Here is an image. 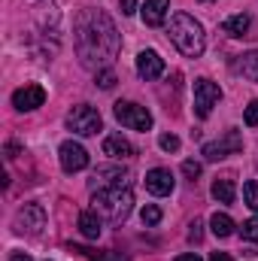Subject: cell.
Returning <instances> with one entry per match:
<instances>
[{
  "label": "cell",
  "mask_w": 258,
  "mask_h": 261,
  "mask_svg": "<svg viewBox=\"0 0 258 261\" xmlns=\"http://www.w3.org/2000/svg\"><path fill=\"white\" fill-rule=\"evenodd\" d=\"M119 31L107 12L88 9L76 18V52L85 67L97 70L100 64H110L119 55Z\"/></svg>",
  "instance_id": "1"
},
{
  "label": "cell",
  "mask_w": 258,
  "mask_h": 261,
  "mask_svg": "<svg viewBox=\"0 0 258 261\" xmlns=\"http://www.w3.org/2000/svg\"><path fill=\"white\" fill-rule=\"evenodd\" d=\"M167 34H170L173 46H176L186 58H200L203 49H207V34H203L200 21H197L194 15H189V12H176V15L170 18Z\"/></svg>",
  "instance_id": "2"
},
{
  "label": "cell",
  "mask_w": 258,
  "mask_h": 261,
  "mask_svg": "<svg viewBox=\"0 0 258 261\" xmlns=\"http://www.w3.org/2000/svg\"><path fill=\"white\" fill-rule=\"evenodd\" d=\"M94 206V213L97 216H104V219H110L113 225H119V222H125L131 216V210H134V195H131L128 186H122V189H107V192H94V200H91Z\"/></svg>",
  "instance_id": "3"
},
{
  "label": "cell",
  "mask_w": 258,
  "mask_h": 261,
  "mask_svg": "<svg viewBox=\"0 0 258 261\" xmlns=\"http://www.w3.org/2000/svg\"><path fill=\"white\" fill-rule=\"evenodd\" d=\"M67 128L73 134H79V137H91V134L100 130V113L88 103H79L67 113Z\"/></svg>",
  "instance_id": "4"
},
{
  "label": "cell",
  "mask_w": 258,
  "mask_h": 261,
  "mask_svg": "<svg viewBox=\"0 0 258 261\" xmlns=\"http://www.w3.org/2000/svg\"><path fill=\"white\" fill-rule=\"evenodd\" d=\"M113 116L131 130H149L152 128V113L140 103H131V100H119L113 107Z\"/></svg>",
  "instance_id": "5"
},
{
  "label": "cell",
  "mask_w": 258,
  "mask_h": 261,
  "mask_svg": "<svg viewBox=\"0 0 258 261\" xmlns=\"http://www.w3.org/2000/svg\"><path fill=\"white\" fill-rule=\"evenodd\" d=\"M219 97H222V88L213 79H194V116L197 119H207L213 107L219 103Z\"/></svg>",
  "instance_id": "6"
},
{
  "label": "cell",
  "mask_w": 258,
  "mask_h": 261,
  "mask_svg": "<svg viewBox=\"0 0 258 261\" xmlns=\"http://www.w3.org/2000/svg\"><path fill=\"white\" fill-rule=\"evenodd\" d=\"M240 149H243V137H240V130H228L222 140L203 143L200 155H203L207 161H222L225 155H234V152H240Z\"/></svg>",
  "instance_id": "7"
},
{
  "label": "cell",
  "mask_w": 258,
  "mask_h": 261,
  "mask_svg": "<svg viewBox=\"0 0 258 261\" xmlns=\"http://www.w3.org/2000/svg\"><path fill=\"white\" fill-rule=\"evenodd\" d=\"M46 228V210L40 203H24L15 213V231L18 234H40Z\"/></svg>",
  "instance_id": "8"
},
{
  "label": "cell",
  "mask_w": 258,
  "mask_h": 261,
  "mask_svg": "<svg viewBox=\"0 0 258 261\" xmlns=\"http://www.w3.org/2000/svg\"><path fill=\"white\" fill-rule=\"evenodd\" d=\"M58 158H61V167H64L67 173H79V170L88 167V152H85V146L76 143V140H64V143H61Z\"/></svg>",
  "instance_id": "9"
},
{
  "label": "cell",
  "mask_w": 258,
  "mask_h": 261,
  "mask_svg": "<svg viewBox=\"0 0 258 261\" xmlns=\"http://www.w3.org/2000/svg\"><path fill=\"white\" fill-rule=\"evenodd\" d=\"M91 192H107V189H122L128 186V173L122 167H97L91 176Z\"/></svg>",
  "instance_id": "10"
},
{
  "label": "cell",
  "mask_w": 258,
  "mask_h": 261,
  "mask_svg": "<svg viewBox=\"0 0 258 261\" xmlns=\"http://www.w3.org/2000/svg\"><path fill=\"white\" fill-rule=\"evenodd\" d=\"M43 100H46V91H43L40 85H24V88H18V91L12 94V107H15L18 113H31V110H37V107H43Z\"/></svg>",
  "instance_id": "11"
},
{
  "label": "cell",
  "mask_w": 258,
  "mask_h": 261,
  "mask_svg": "<svg viewBox=\"0 0 258 261\" xmlns=\"http://www.w3.org/2000/svg\"><path fill=\"white\" fill-rule=\"evenodd\" d=\"M173 186H176V179H173V173H170L167 167H155V170H149V173H146V189H149L155 197L170 195V192H173Z\"/></svg>",
  "instance_id": "12"
},
{
  "label": "cell",
  "mask_w": 258,
  "mask_h": 261,
  "mask_svg": "<svg viewBox=\"0 0 258 261\" xmlns=\"http://www.w3.org/2000/svg\"><path fill=\"white\" fill-rule=\"evenodd\" d=\"M137 73H140V79H146V82L158 79V76L164 73V61H161V55L152 52V49H143V52L137 55Z\"/></svg>",
  "instance_id": "13"
},
{
  "label": "cell",
  "mask_w": 258,
  "mask_h": 261,
  "mask_svg": "<svg viewBox=\"0 0 258 261\" xmlns=\"http://www.w3.org/2000/svg\"><path fill=\"white\" fill-rule=\"evenodd\" d=\"M140 12H143V21L149 28H161L164 18H167V12H170V0H146Z\"/></svg>",
  "instance_id": "14"
},
{
  "label": "cell",
  "mask_w": 258,
  "mask_h": 261,
  "mask_svg": "<svg viewBox=\"0 0 258 261\" xmlns=\"http://www.w3.org/2000/svg\"><path fill=\"white\" fill-rule=\"evenodd\" d=\"M104 155H110V158H131L134 155V146H131L122 134H110L104 140Z\"/></svg>",
  "instance_id": "15"
},
{
  "label": "cell",
  "mask_w": 258,
  "mask_h": 261,
  "mask_svg": "<svg viewBox=\"0 0 258 261\" xmlns=\"http://www.w3.org/2000/svg\"><path fill=\"white\" fill-rule=\"evenodd\" d=\"M234 70H237L243 79L258 82V52H246V55H240V58L234 61Z\"/></svg>",
  "instance_id": "16"
},
{
  "label": "cell",
  "mask_w": 258,
  "mask_h": 261,
  "mask_svg": "<svg viewBox=\"0 0 258 261\" xmlns=\"http://www.w3.org/2000/svg\"><path fill=\"white\" fill-rule=\"evenodd\" d=\"M79 231H82V237L97 240V237H100V216H97L94 210L79 213Z\"/></svg>",
  "instance_id": "17"
},
{
  "label": "cell",
  "mask_w": 258,
  "mask_h": 261,
  "mask_svg": "<svg viewBox=\"0 0 258 261\" xmlns=\"http://www.w3.org/2000/svg\"><path fill=\"white\" fill-rule=\"evenodd\" d=\"M210 228H213V234H216V237H231L237 225H234V219H231L228 213H213Z\"/></svg>",
  "instance_id": "18"
},
{
  "label": "cell",
  "mask_w": 258,
  "mask_h": 261,
  "mask_svg": "<svg viewBox=\"0 0 258 261\" xmlns=\"http://www.w3.org/2000/svg\"><path fill=\"white\" fill-rule=\"evenodd\" d=\"M246 31H249V15H246V12L231 15V18L225 21V34H228V37H243Z\"/></svg>",
  "instance_id": "19"
},
{
  "label": "cell",
  "mask_w": 258,
  "mask_h": 261,
  "mask_svg": "<svg viewBox=\"0 0 258 261\" xmlns=\"http://www.w3.org/2000/svg\"><path fill=\"white\" fill-rule=\"evenodd\" d=\"M213 197L219 203H234V182L231 179H216L213 182Z\"/></svg>",
  "instance_id": "20"
},
{
  "label": "cell",
  "mask_w": 258,
  "mask_h": 261,
  "mask_svg": "<svg viewBox=\"0 0 258 261\" xmlns=\"http://www.w3.org/2000/svg\"><path fill=\"white\" fill-rule=\"evenodd\" d=\"M140 219H143V225H146V228H155V225L161 222V210H158L155 203H149V206H143Z\"/></svg>",
  "instance_id": "21"
},
{
  "label": "cell",
  "mask_w": 258,
  "mask_h": 261,
  "mask_svg": "<svg viewBox=\"0 0 258 261\" xmlns=\"http://www.w3.org/2000/svg\"><path fill=\"white\" fill-rule=\"evenodd\" d=\"M243 197H246V206L258 213V182H246L243 186Z\"/></svg>",
  "instance_id": "22"
},
{
  "label": "cell",
  "mask_w": 258,
  "mask_h": 261,
  "mask_svg": "<svg viewBox=\"0 0 258 261\" xmlns=\"http://www.w3.org/2000/svg\"><path fill=\"white\" fill-rule=\"evenodd\" d=\"M240 234H243V240H249V243H258V219H249V222H243Z\"/></svg>",
  "instance_id": "23"
},
{
  "label": "cell",
  "mask_w": 258,
  "mask_h": 261,
  "mask_svg": "<svg viewBox=\"0 0 258 261\" xmlns=\"http://www.w3.org/2000/svg\"><path fill=\"white\" fill-rule=\"evenodd\" d=\"M158 146H161L164 152H176V149H179V137H176V134H161V137H158Z\"/></svg>",
  "instance_id": "24"
},
{
  "label": "cell",
  "mask_w": 258,
  "mask_h": 261,
  "mask_svg": "<svg viewBox=\"0 0 258 261\" xmlns=\"http://www.w3.org/2000/svg\"><path fill=\"white\" fill-rule=\"evenodd\" d=\"M97 85L110 91V88L116 85V73H113V70H97Z\"/></svg>",
  "instance_id": "25"
},
{
  "label": "cell",
  "mask_w": 258,
  "mask_h": 261,
  "mask_svg": "<svg viewBox=\"0 0 258 261\" xmlns=\"http://www.w3.org/2000/svg\"><path fill=\"white\" fill-rule=\"evenodd\" d=\"M183 173L194 182V179L200 176V164H197V161H183Z\"/></svg>",
  "instance_id": "26"
},
{
  "label": "cell",
  "mask_w": 258,
  "mask_h": 261,
  "mask_svg": "<svg viewBox=\"0 0 258 261\" xmlns=\"http://www.w3.org/2000/svg\"><path fill=\"white\" fill-rule=\"evenodd\" d=\"M246 125H249V128L258 125V100H252V103L246 107Z\"/></svg>",
  "instance_id": "27"
},
{
  "label": "cell",
  "mask_w": 258,
  "mask_h": 261,
  "mask_svg": "<svg viewBox=\"0 0 258 261\" xmlns=\"http://www.w3.org/2000/svg\"><path fill=\"white\" fill-rule=\"evenodd\" d=\"M119 6H122L125 15H134L137 12V0H119Z\"/></svg>",
  "instance_id": "28"
},
{
  "label": "cell",
  "mask_w": 258,
  "mask_h": 261,
  "mask_svg": "<svg viewBox=\"0 0 258 261\" xmlns=\"http://www.w3.org/2000/svg\"><path fill=\"white\" fill-rule=\"evenodd\" d=\"M189 228H192V231H189V240H194V243H197V240H200V222L194 219V222L189 225Z\"/></svg>",
  "instance_id": "29"
},
{
  "label": "cell",
  "mask_w": 258,
  "mask_h": 261,
  "mask_svg": "<svg viewBox=\"0 0 258 261\" xmlns=\"http://www.w3.org/2000/svg\"><path fill=\"white\" fill-rule=\"evenodd\" d=\"M94 261H125L119 252H110V255H94Z\"/></svg>",
  "instance_id": "30"
},
{
  "label": "cell",
  "mask_w": 258,
  "mask_h": 261,
  "mask_svg": "<svg viewBox=\"0 0 258 261\" xmlns=\"http://www.w3.org/2000/svg\"><path fill=\"white\" fill-rule=\"evenodd\" d=\"M210 261H234V258H231L228 252H213V255H210Z\"/></svg>",
  "instance_id": "31"
},
{
  "label": "cell",
  "mask_w": 258,
  "mask_h": 261,
  "mask_svg": "<svg viewBox=\"0 0 258 261\" xmlns=\"http://www.w3.org/2000/svg\"><path fill=\"white\" fill-rule=\"evenodd\" d=\"M9 261H31V255H24V252H12Z\"/></svg>",
  "instance_id": "32"
},
{
  "label": "cell",
  "mask_w": 258,
  "mask_h": 261,
  "mask_svg": "<svg viewBox=\"0 0 258 261\" xmlns=\"http://www.w3.org/2000/svg\"><path fill=\"white\" fill-rule=\"evenodd\" d=\"M176 261H200L194 252H186V255H176Z\"/></svg>",
  "instance_id": "33"
},
{
  "label": "cell",
  "mask_w": 258,
  "mask_h": 261,
  "mask_svg": "<svg viewBox=\"0 0 258 261\" xmlns=\"http://www.w3.org/2000/svg\"><path fill=\"white\" fill-rule=\"evenodd\" d=\"M15 152H18V146H15V143H9V146H6V158H15Z\"/></svg>",
  "instance_id": "34"
},
{
  "label": "cell",
  "mask_w": 258,
  "mask_h": 261,
  "mask_svg": "<svg viewBox=\"0 0 258 261\" xmlns=\"http://www.w3.org/2000/svg\"><path fill=\"white\" fill-rule=\"evenodd\" d=\"M203 3H207V0H203Z\"/></svg>",
  "instance_id": "35"
}]
</instances>
